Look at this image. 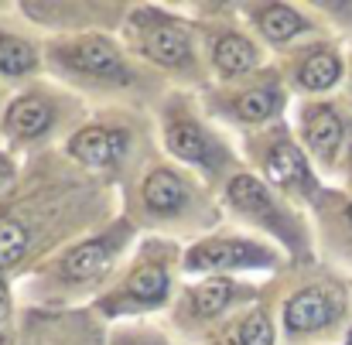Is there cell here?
<instances>
[{
	"label": "cell",
	"mask_w": 352,
	"mask_h": 345,
	"mask_svg": "<svg viewBox=\"0 0 352 345\" xmlns=\"http://www.w3.org/2000/svg\"><path fill=\"white\" fill-rule=\"evenodd\" d=\"M117 216V188L76 168L62 151L28 157L17 188L0 199V280H24L52 253Z\"/></svg>",
	"instance_id": "cell-1"
},
{
	"label": "cell",
	"mask_w": 352,
	"mask_h": 345,
	"mask_svg": "<svg viewBox=\"0 0 352 345\" xmlns=\"http://www.w3.org/2000/svg\"><path fill=\"white\" fill-rule=\"evenodd\" d=\"M45 76L82 96L93 110L123 107L154 113L171 93V86L110 31L45 38Z\"/></svg>",
	"instance_id": "cell-2"
},
{
	"label": "cell",
	"mask_w": 352,
	"mask_h": 345,
	"mask_svg": "<svg viewBox=\"0 0 352 345\" xmlns=\"http://www.w3.org/2000/svg\"><path fill=\"white\" fill-rule=\"evenodd\" d=\"M140 232L120 212L113 223L86 232L38 263L24 280H17L21 311H89L100 294L117 280L120 267L133 253Z\"/></svg>",
	"instance_id": "cell-3"
},
{
	"label": "cell",
	"mask_w": 352,
	"mask_h": 345,
	"mask_svg": "<svg viewBox=\"0 0 352 345\" xmlns=\"http://www.w3.org/2000/svg\"><path fill=\"white\" fill-rule=\"evenodd\" d=\"M120 212L140 236H164L178 243H192L226 223L219 192L164 154L120 192Z\"/></svg>",
	"instance_id": "cell-4"
},
{
	"label": "cell",
	"mask_w": 352,
	"mask_h": 345,
	"mask_svg": "<svg viewBox=\"0 0 352 345\" xmlns=\"http://www.w3.org/2000/svg\"><path fill=\"white\" fill-rule=\"evenodd\" d=\"M280 345H342L352 335V277L315 260L274 277Z\"/></svg>",
	"instance_id": "cell-5"
},
{
	"label": "cell",
	"mask_w": 352,
	"mask_h": 345,
	"mask_svg": "<svg viewBox=\"0 0 352 345\" xmlns=\"http://www.w3.org/2000/svg\"><path fill=\"white\" fill-rule=\"evenodd\" d=\"M120 41L171 89L206 93L212 76L202 58V38L185 3H130Z\"/></svg>",
	"instance_id": "cell-6"
},
{
	"label": "cell",
	"mask_w": 352,
	"mask_h": 345,
	"mask_svg": "<svg viewBox=\"0 0 352 345\" xmlns=\"http://www.w3.org/2000/svg\"><path fill=\"white\" fill-rule=\"evenodd\" d=\"M62 154L86 175L110 188H130L164 151L157 140L154 113L144 110H93V116L72 133Z\"/></svg>",
	"instance_id": "cell-7"
},
{
	"label": "cell",
	"mask_w": 352,
	"mask_h": 345,
	"mask_svg": "<svg viewBox=\"0 0 352 345\" xmlns=\"http://www.w3.org/2000/svg\"><path fill=\"white\" fill-rule=\"evenodd\" d=\"M185 243L164 239V236H140L126 263L120 267L117 280L100 294V301L89 308L103 325L120 322H161L178 287L185 284Z\"/></svg>",
	"instance_id": "cell-8"
},
{
	"label": "cell",
	"mask_w": 352,
	"mask_h": 345,
	"mask_svg": "<svg viewBox=\"0 0 352 345\" xmlns=\"http://www.w3.org/2000/svg\"><path fill=\"white\" fill-rule=\"evenodd\" d=\"M154 123H157V140L164 157L195 171L216 192L230 175L246 168L239 154V140L202 110L199 93L171 89L164 103L154 110Z\"/></svg>",
	"instance_id": "cell-9"
},
{
	"label": "cell",
	"mask_w": 352,
	"mask_h": 345,
	"mask_svg": "<svg viewBox=\"0 0 352 345\" xmlns=\"http://www.w3.org/2000/svg\"><path fill=\"white\" fill-rule=\"evenodd\" d=\"M219 202L226 223L274 243L277 249H284V256L294 267L318 260V236H315L311 212H305L280 192H274L250 168H239L219 185Z\"/></svg>",
	"instance_id": "cell-10"
},
{
	"label": "cell",
	"mask_w": 352,
	"mask_h": 345,
	"mask_svg": "<svg viewBox=\"0 0 352 345\" xmlns=\"http://www.w3.org/2000/svg\"><path fill=\"white\" fill-rule=\"evenodd\" d=\"M93 116V107L55 79H34L10 93L0 120V144L17 157H41L62 151L72 133Z\"/></svg>",
	"instance_id": "cell-11"
},
{
	"label": "cell",
	"mask_w": 352,
	"mask_h": 345,
	"mask_svg": "<svg viewBox=\"0 0 352 345\" xmlns=\"http://www.w3.org/2000/svg\"><path fill=\"white\" fill-rule=\"evenodd\" d=\"M239 140V154L243 164L267 181L274 192H280L284 199H291L294 205H301L305 212H311V205L322 199V192L329 188V181L318 175V168L311 164L308 151L301 147V140L294 137L291 123H274L267 130L236 137Z\"/></svg>",
	"instance_id": "cell-12"
},
{
	"label": "cell",
	"mask_w": 352,
	"mask_h": 345,
	"mask_svg": "<svg viewBox=\"0 0 352 345\" xmlns=\"http://www.w3.org/2000/svg\"><path fill=\"white\" fill-rule=\"evenodd\" d=\"M185 277H236V280H274L291 260L274 243L223 223L219 230L206 232L185 243Z\"/></svg>",
	"instance_id": "cell-13"
},
{
	"label": "cell",
	"mask_w": 352,
	"mask_h": 345,
	"mask_svg": "<svg viewBox=\"0 0 352 345\" xmlns=\"http://www.w3.org/2000/svg\"><path fill=\"white\" fill-rule=\"evenodd\" d=\"M199 100H202V110L233 137H246L274 123H284L294 107V96L284 86L274 62L233 82H212L206 93H199Z\"/></svg>",
	"instance_id": "cell-14"
},
{
	"label": "cell",
	"mask_w": 352,
	"mask_h": 345,
	"mask_svg": "<svg viewBox=\"0 0 352 345\" xmlns=\"http://www.w3.org/2000/svg\"><path fill=\"white\" fill-rule=\"evenodd\" d=\"M185 10L199 24L202 58L212 82H233L274 62V55L256 41V34L236 14V0H199L185 3Z\"/></svg>",
	"instance_id": "cell-15"
},
{
	"label": "cell",
	"mask_w": 352,
	"mask_h": 345,
	"mask_svg": "<svg viewBox=\"0 0 352 345\" xmlns=\"http://www.w3.org/2000/svg\"><path fill=\"white\" fill-rule=\"evenodd\" d=\"M270 280H236V277H185L171 311L161 318L185 345H195L216 325L233 318L263 298Z\"/></svg>",
	"instance_id": "cell-16"
},
{
	"label": "cell",
	"mask_w": 352,
	"mask_h": 345,
	"mask_svg": "<svg viewBox=\"0 0 352 345\" xmlns=\"http://www.w3.org/2000/svg\"><path fill=\"white\" fill-rule=\"evenodd\" d=\"M294 137L308 151L318 175L336 185L339 168L346 161L352 144V107L346 96H325V100H298L287 116Z\"/></svg>",
	"instance_id": "cell-17"
},
{
	"label": "cell",
	"mask_w": 352,
	"mask_h": 345,
	"mask_svg": "<svg viewBox=\"0 0 352 345\" xmlns=\"http://www.w3.org/2000/svg\"><path fill=\"white\" fill-rule=\"evenodd\" d=\"M274 69L280 72L294 103L342 96V89H346V41L339 34L308 38V41L274 55Z\"/></svg>",
	"instance_id": "cell-18"
},
{
	"label": "cell",
	"mask_w": 352,
	"mask_h": 345,
	"mask_svg": "<svg viewBox=\"0 0 352 345\" xmlns=\"http://www.w3.org/2000/svg\"><path fill=\"white\" fill-rule=\"evenodd\" d=\"M17 10L41 38H72V34H93V31L120 34L130 14V3L123 0H21Z\"/></svg>",
	"instance_id": "cell-19"
},
{
	"label": "cell",
	"mask_w": 352,
	"mask_h": 345,
	"mask_svg": "<svg viewBox=\"0 0 352 345\" xmlns=\"http://www.w3.org/2000/svg\"><path fill=\"white\" fill-rule=\"evenodd\" d=\"M236 14L243 24L256 34V41L280 55L308 38L332 34L325 17L315 10V3H291V0H236Z\"/></svg>",
	"instance_id": "cell-20"
},
{
	"label": "cell",
	"mask_w": 352,
	"mask_h": 345,
	"mask_svg": "<svg viewBox=\"0 0 352 345\" xmlns=\"http://www.w3.org/2000/svg\"><path fill=\"white\" fill-rule=\"evenodd\" d=\"M45 79V38L21 17L17 3H0V86L10 93Z\"/></svg>",
	"instance_id": "cell-21"
},
{
	"label": "cell",
	"mask_w": 352,
	"mask_h": 345,
	"mask_svg": "<svg viewBox=\"0 0 352 345\" xmlns=\"http://www.w3.org/2000/svg\"><path fill=\"white\" fill-rule=\"evenodd\" d=\"M14 345H107V325L93 311H21Z\"/></svg>",
	"instance_id": "cell-22"
},
{
	"label": "cell",
	"mask_w": 352,
	"mask_h": 345,
	"mask_svg": "<svg viewBox=\"0 0 352 345\" xmlns=\"http://www.w3.org/2000/svg\"><path fill=\"white\" fill-rule=\"evenodd\" d=\"M311 223L318 236V260L352 270V192L329 185L322 199L311 205Z\"/></svg>",
	"instance_id": "cell-23"
},
{
	"label": "cell",
	"mask_w": 352,
	"mask_h": 345,
	"mask_svg": "<svg viewBox=\"0 0 352 345\" xmlns=\"http://www.w3.org/2000/svg\"><path fill=\"white\" fill-rule=\"evenodd\" d=\"M195 345H280V329H277V294L274 280L267 284L263 298L253 301L250 308L236 311L223 325H216L209 335H202Z\"/></svg>",
	"instance_id": "cell-24"
},
{
	"label": "cell",
	"mask_w": 352,
	"mask_h": 345,
	"mask_svg": "<svg viewBox=\"0 0 352 345\" xmlns=\"http://www.w3.org/2000/svg\"><path fill=\"white\" fill-rule=\"evenodd\" d=\"M107 345H185L164 322H120L107 325Z\"/></svg>",
	"instance_id": "cell-25"
},
{
	"label": "cell",
	"mask_w": 352,
	"mask_h": 345,
	"mask_svg": "<svg viewBox=\"0 0 352 345\" xmlns=\"http://www.w3.org/2000/svg\"><path fill=\"white\" fill-rule=\"evenodd\" d=\"M311 3L325 17L332 34H339L342 41H352V0H311Z\"/></svg>",
	"instance_id": "cell-26"
},
{
	"label": "cell",
	"mask_w": 352,
	"mask_h": 345,
	"mask_svg": "<svg viewBox=\"0 0 352 345\" xmlns=\"http://www.w3.org/2000/svg\"><path fill=\"white\" fill-rule=\"evenodd\" d=\"M21 175H24V157H17L14 151L0 147V199H7L17 188Z\"/></svg>",
	"instance_id": "cell-27"
},
{
	"label": "cell",
	"mask_w": 352,
	"mask_h": 345,
	"mask_svg": "<svg viewBox=\"0 0 352 345\" xmlns=\"http://www.w3.org/2000/svg\"><path fill=\"white\" fill-rule=\"evenodd\" d=\"M336 185H339V188H346V192H352V144H349V151H346V161H342V168H339Z\"/></svg>",
	"instance_id": "cell-28"
},
{
	"label": "cell",
	"mask_w": 352,
	"mask_h": 345,
	"mask_svg": "<svg viewBox=\"0 0 352 345\" xmlns=\"http://www.w3.org/2000/svg\"><path fill=\"white\" fill-rule=\"evenodd\" d=\"M342 96L352 107V41H346V89H342Z\"/></svg>",
	"instance_id": "cell-29"
},
{
	"label": "cell",
	"mask_w": 352,
	"mask_h": 345,
	"mask_svg": "<svg viewBox=\"0 0 352 345\" xmlns=\"http://www.w3.org/2000/svg\"><path fill=\"white\" fill-rule=\"evenodd\" d=\"M7 100H10V89L0 86V120H3V110H7ZM0 147H3V144H0Z\"/></svg>",
	"instance_id": "cell-30"
},
{
	"label": "cell",
	"mask_w": 352,
	"mask_h": 345,
	"mask_svg": "<svg viewBox=\"0 0 352 345\" xmlns=\"http://www.w3.org/2000/svg\"><path fill=\"white\" fill-rule=\"evenodd\" d=\"M342 345H352V335H349V339H346V342H342Z\"/></svg>",
	"instance_id": "cell-31"
},
{
	"label": "cell",
	"mask_w": 352,
	"mask_h": 345,
	"mask_svg": "<svg viewBox=\"0 0 352 345\" xmlns=\"http://www.w3.org/2000/svg\"><path fill=\"white\" fill-rule=\"evenodd\" d=\"M349 277H352V270H349Z\"/></svg>",
	"instance_id": "cell-32"
}]
</instances>
